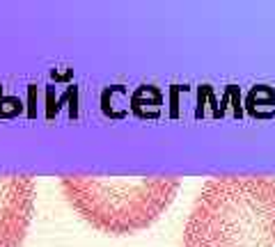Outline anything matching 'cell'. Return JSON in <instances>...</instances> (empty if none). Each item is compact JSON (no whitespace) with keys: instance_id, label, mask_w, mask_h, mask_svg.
I'll return each instance as SVG.
<instances>
[{"instance_id":"obj_2","label":"cell","mask_w":275,"mask_h":247,"mask_svg":"<svg viewBox=\"0 0 275 247\" xmlns=\"http://www.w3.org/2000/svg\"><path fill=\"white\" fill-rule=\"evenodd\" d=\"M179 179L64 177L62 192L78 215L103 234L124 236L149 227L172 204Z\"/></svg>"},{"instance_id":"obj_1","label":"cell","mask_w":275,"mask_h":247,"mask_svg":"<svg viewBox=\"0 0 275 247\" xmlns=\"http://www.w3.org/2000/svg\"><path fill=\"white\" fill-rule=\"evenodd\" d=\"M181 247H275V179L207 181L184 227Z\"/></svg>"},{"instance_id":"obj_3","label":"cell","mask_w":275,"mask_h":247,"mask_svg":"<svg viewBox=\"0 0 275 247\" xmlns=\"http://www.w3.org/2000/svg\"><path fill=\"white\" fill-rule=\"evenodd\" d=\"M32 177H0V247H21L35 208Z\"/></svg>"}]
</instances>
